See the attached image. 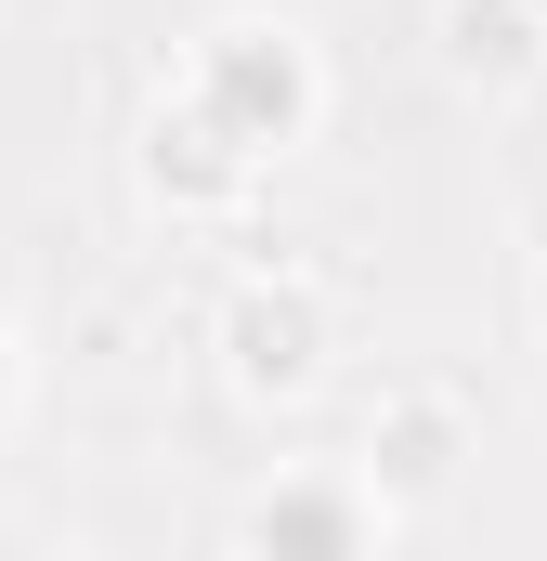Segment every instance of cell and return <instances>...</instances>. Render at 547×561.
Masks as SVG:
<instances>
[{
    "mask_svg": "<svg viewBox=\"0 0 547 561\" xmlns=\"http://www.w3.org/2000/svg\"><path fill=\"white\" fill-rule=\"evenodd\" d=\"M535 327H547V262H535Z\"/></svg>",
    "mask_w": 547,
    "mask_h": 561,
    "instance_id": "obj_7",
    "label": "cell"
},
{
    "mask_svg": "<svg viewBox=\"0 0 547 561\" xmlns=\"http://www.w3.org/2000/svg\"><path fill=\"white\" fill-rule=\"evenodd\" d=\"M430 26H443V66L482 79V92H522V79L547 66V13L535 0H443Z\"/></svg>",
    "mask_w": 547,
    "mask_h": 561,
    "instance_id": "obj_5",
    "label": "cell"
},
{
    "mask_svg": "<svg viewBox=\"0 0 547 561\" xmlns=\"http://www.w3.org/2000/svg\"><path fill=\"white\" fill-rule=\"evenodd\" d=\"M535 13H547V0H535Z\"/></svg>",
    "mask_w": 547,
    "mask_h": 561,
    "instance_id": "obj_8",
    "label": "cell"
},
{
    "mask_svg": "<svg viewBox=\"0 0 547 561\" xmlns=\"http://www.w3.org/2000/svg\"><path fill=\"white\" fill-rule=\"evenodd\" d=\"M365 523H352V483H274L248 510V561H352Z\"/></svg>",
    "mask_w": 547,
    "mask_h": 561,
    "instance_id": "obj_6",
    "label": "cell"
},
{
    "mask_svg": "<svg viewBox=\"0 0 547 561\" xmlns=\"http://www.w3.org/2000/svg\"><path fill=\"white\" fill-rule=\"evenodd\" d=\"M456 457H469V419H456V392H392L379 419H365V483L417 510V496H443L456 483Z\"/></svg>",
    "mask_w": 547,
    "mask_h": 561,
    "instance_id": "obj_3",
    "label": "cell"
},
{
    "mask_svg": "<svg viewBox=\"0 0 547 561\" xmlns=\"http://www.w3.org/2000/svg\"><path fill=\"white\" fill-rule=\"evenodd\" d=\"M313 366H326V300L300 275H248L235 300H222V379L235 392H313Z\"/></svg>",
    "mask_w": 547,
    "mask_h": 561,
    "instance_id": "obj_2",
    "label": "cell"
},
{
    "mask_svg": "<svg viewBox=\"0 0 547 561\" xmlns=\"http://www.w3.org/2000/svg\"><path fill=\"white\" fill-rule=\"evenodd\" d=\"M248 170H261V157H235L196 105H156V118H143V196L183 209V222H222V209L248 196Z\"/></svg>",
    "mask_w": 547,
    "mask_h": 561,
    "instance_id": "obj_4",
    "label": "cell"
},
{
    "mask_svg": "<svg viewBox=\"0 0 547 561\" xmlns=\"http://www.w3.org/2000/svg\"><path fill=\"white\" fill-rule=\"evenodd\" d=\"M183 105L235 144V157H287V144L313 131V53H300L287 26H209Z\"/></svg>",
    "mask_w": 547,
    "mask_h": 561,
    "instance_id": "obj_1",
    "label": "cell"
}]
</instances>
